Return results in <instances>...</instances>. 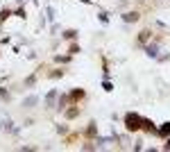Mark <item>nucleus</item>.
<instances>
[{
	"instance_id": "f257e3e1",
	"label": "nucleus",
	"mask_w": 170,
	"mask_h": 152,
	"mask_svg": "<svg viewBox=\"0 0 170 152\" xmlns=\"http://www.w3.org/2000/svg\"><path fill=\"white\" fill-rule=\"evenodd\" d=\"M125 127H127L129 132H136V129L143 127V118L138 114H127L125 116Z\"/></svg>"
},
{
	"instance_id": "f03ea898",
	"label": "nucleus",
	"mask_w": 170,
	"mask_h": 152,
	"mask_svg": "<svg viewBox=\"0 0 170 152\" xmlns=\"http://www.w3.org/2000/svg\"><path fill=\"white\" fill-rule=\"evenodd\" d=\"M123 18L127 20V23H132V20H138V14H136V11H129V14H125Z\"/></svg>"
},
{
	"instance_id": "7ed1b4c3",
	"label": "nucleus",
	"mask_w": 170,
	"mask_h": 152,
	"mask_svg": "<svg viewBox=\"0 0 170 152\" xmlns=\"http://www.w3.org/2000/svg\"><path fill=\"white\" fill-rule=\"evenodd\" d=\"M159 134H161V136H168V134H170V123H163V125H161Z\"/></svg>"
},
{
	"instance_id": "20e7f679",
	"label": "nucleus",
	"mask_w": 170,
	"mask_h": 152,
	"mask_svg": "<svg viewBox=\"0 0 170 152\" xmlns=\"http://www.w3.org/2000/svg\"><path fill=\"white\" fill-rule=\"evenodd\" d=\"M143 129H147V132H157L154 125H152V120H143Z\"/></svg>"
},
{
	"instance_id": "39448f33",
	"label": "nucleus",
	"mask_w": 170,
	"mask_h": 152,
	"mask_svg": "<svg viewBox=\"0 0 170 152\" xmlns=\"http://www.w3.org/2000/svg\"><path fill=\"white\" fill-rule=\"evenodd\" d=\"M147 55H150V57H157V46H147Z\"/></svg>"
},
{
	"instance_id": "423d86ee",
	"label": "nucleus",
	"mask_w": 170,
	"mask_h": 152,
	"mask_svg": "<svg viewBox=\"0 0 170 152\" xmlns=\"http://www.w3.org/2000/svg\"><path fill=\"white\" fill-rule=\"evenodd\" d=\"M36 100H39V98L32 96V98H27V100H25V105H27V107H32V105H36Z\"/></svg>"
},
{
	"instance_id": "0eeeda50",
	"label": "nucleus",
	"mask_w": 170,
	"mask_h": 152,
	"mask_svg": "<svg viewBox=\"0 0 170 152\" xmlns=\"http://www.w3.org/2000/svg\"><path fill=\"white\" fill-rule=\"evenodd\" d=\"M64 37H66V39H75V32H73V30H68V32L64 34Z\"/></svg>"
},
{
	"instance_id": "6e6552de",
	"label": "nucleus",
	"mask_w": 170,
	"mask_h": 152,
	"mask_svg": "<svg viewBox=\"0 0 170 152\" xmlns=\"http://www.w3.org/2000/svg\"><path fill=\"white\" fill-rule=\"evenodd\" d=\"M147 37H150V32H141V37H138V39H141V41H147Z\"/></svg>"
},
{
	"instance_id": "1a4fd4ad",
	"label": "nucleus",
	"mask_w": 170,
	"mask_h": 152,
	"mask_svg": "<svg viewBox=\"0 0 170 152\" xmlns=\"http://www.w3.org/2000/svg\"><path fill=\"white\" fill-rule=\"evenodd\" d=\"M166 150H170V139H168V143H166Z\"/></svg>"
}]
</instances>
